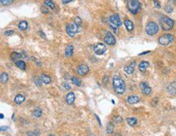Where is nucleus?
<instances>
[{
    "label": "nucleus",
    "mask_w": 176,
    "mask_h": 136,
    "mask_svg": "<svg viewBox=\"0 0 176 136\" xmlns=\"http://www.w3.org/2000/svg\"><path fill=\"white\" fill-rule=\"evenodd\" d=\"M113 87L118 95H122L125 92L126 85L123 79L119 75H115L113 78Z\"/></svg>",
    "instance_id": "nucleus-1"
},
{
    "label": "nucleus",
    "mask_w": 176,
    "mask_h": 136,
    "mask_svg": "<svg viewBox=\"0 0 176 136\" xmlns=\"http://www.w3.org/2000/svg\"><path fill=\"white\" fill-rule=\"evenodd\" d=\"M160 25L162 30L167 31L172 29V28L174 27V21L172 19H170V17L161 16V17L160 18Z\"/></svg>",
    "instance_id": "nucleus-2"
},
{
    "label": "nucleus",
    "mask_w": 176,
    "mask_h": 136,
    "mask_svg": "<svg viewBox=\"0 0 176 136\" xmlns=\"http://www.w3.org/2000/svg\"><path fill=\"white\" fill-rule=\"evenodd\" d=\"M109 20H110V26L113 29L114 32H115L117 33H118V28L122 25V21L120 20L119 16L118 14L112 15L111 16H110Z\"/></svg>",
    "instance_id": "nucleus-3"
},
{
    "label": "nucleus",
    "mask_w": 176,
    "mask_h": 136,
    "mask_svg": "<svg viewBox=\"0 0 176 136\" xmlns=\"http://www.w3.org/2000/svg\"><path fill=\"white\" fill-rule=\"evenodd\" d=\"M127 8L131 13L136 15L141 9V4L139 0H127Z\"/></svg>",
    "instance_id": "nucleus-4"
},
{
    "label": "nucleus",
    "mask_w": 176,
    "mask_h": 136,
    "mask_svg": "<svg viewBox=\"0 0 176 136\" xmlns=\"http://www.w3.org/2000/svg\"><path fill=\"white\" fill-rule=\"evenodd\" d=\"M159 30V27L156 23L153 21H151L147 24L145 27V32L149 36H153L156 33H157Z\"/></svg>",
    "instance_id": "nucleus-5"
},
{
    "label": "nucleus",
    "mask_w": 176,
    "mask_h": 136,
    "mask_svg": "<svg viewBox=\"0 0 176 136\" xmlns=\"http://www.w3.org/2000/svg\"><path fill=\"white\" fill-rule=\"evenodd\" d=\"M174 40V35L171 33H165L158 38V43L162 46H167Z\"/></svg>",
    "instance_id": "nucleus-6"
},
{
    "label": "nucleus",
    "mask_w": 176,
    "mask_h": 136,
    "mask_svg": "<svg viewBox=\"0 0 176 136\" xmlns=\"http://www.w3.org/2000/svg\"><path fill=\"white\" fill-rule=\"evenodd\" d=\"M66 30L67 33L69 36H71V38H73L75 36V34L78 33L79 31L80 30V27L78 26L75 22L74 23H70L68 24L66 27Z\"/></svg>",
    "instance_id": "nucleus-7"
},
{
    "label": "nucleus",
    "mask_w": 176,
    "mask_h": 136,
    "mask_svg": "<svg viewBox=\"0 0 176 136\" xmlns=\"http://www.w3.org/2000/svg\"><path fill=\"white\" fill-rule=\"evenodd\" d=\"M106 49H107V48H106V47L105 46V44L99 43L94 47V51L96 53V55H103L105 53V52L106 51Z\"/></svg>",
    "instance_id": "nucleus-8"
},
{
    "label": "nucleus",
    "mask_w": 176,
    "mask_h": 136,
    "mask_svg": "<svg viewBox=\"0 0 176 136\" xmlns=\"http://www.w3.org/2000/svg\"><path fill=\"white\" fill-rule=\"evenodd\" d=\"M104 42L106 44L112 46V45H115L116 43V39H115V36H114L111 33L107 32L106 33V36L104 38Z\"/></svg>",
    "instance_id": "nucleus-9"
},
{
    "label": "nucleus",
    "mask_w": 176,
    "mask_h": 136,
    "mask_svg": "<svg viewBox=\"0 0 176 136\" xmlns=\"http://www.w3.org/2000/svg\"><path fill=\"white\" fill-rule=\"evenodd\" d=\"M140 89H141V91L143 92L144 95H150V93L152 91V89H151V87L149 86V84H148L147 82H142L140 84Z\"/></svg>",
    "instance_id": "nucleus-10"
},
{
    "label": "nucleus",
    "mask_w": 176,
    "mask_h": 136,
    "mask_svg": "<svg viewBox=\"0 0 176 136\" xmlns=\"http://www.w3.org/2000/svg\"><path fill=\"white\" fill-rule=\"evenodd\" d=\"M89 68L88 65L86 64H80L78 66V69H77V72L79 75H81V76H84L86 75L89 73Z\"/></svg>",
    "instance_id": "nucleus-11"
},
{
    "label": "nucleus",
    "mask_w": 176,
    "mask_h": 136,
    "mask_svg": "<svg viewBox=\"0 0 176 136\" xmlns=\"http://www.w3.org/2000/svg\"><path fill=\"white\" fill-rule=\"evenodd\" d=\"M135 67H136V61H132L129 64H127L124 67V71L127 74H132L134 71H135Z\"/></svg>",
    "instance_id": "nucleus-12"
},
{
    "label": "nucleus",
    "mask_w": 176,
    "mask_h": 136,
    "mask_svg": "<svg viewBox=\"0 0 176 136\" xmlns=\"http://www.w3.org/2000/svg\"><path fill=\"white\" fill-rule=\"evenodd\" d=\"M149 61H146V60L141 61L140 63V64H139V70L141 73H144L147 70V69L149 68Z\"/></svg>",
    "instance_id": "nucleus-13"
},
{
    "label": "nucleus",
    "mask_w": 176,
    "mask_h": 136,
    "mask_svg": "<svg viewBox=\"0 0 176 136\" xmlns=\"http://www.w3.org/2000/svg\"><path fill=\"white\" fill-rule=\"evenodd\" d=\"M123 24H124V25H125L126 29H127V31H128V32H132V31L134 29V24L132 23V20L126 19L123 21Z\"/></svg>",
    "instance_id": "nucleus-14"
},
{
    "label": "nucleus",
    "mask_w": 176,
    "mask_h": 136,
    "mask_svg": "<svg viewBox=\"0 0 176 136\" xmlns=\"http://www.w3.org/2000/svg\"><path fill=\"white\" fill-rule=\"evenodd\" d=\"M75 94L73 92H69L66 96V101L69 105H71L75 101Z\"/></svg>",
    "instance_id": "nucleus-15"
},
{
    "label": "nucleus",
    "mask_w": 176,
    "mask_h": 136,
    "mask_svg": "<svg viewBox=\"0 0 176 136\" xmlns=\"http://www.w3.org/2000/svg\"><path fill=\"white\" fill-rule=\"evenodd\" d=\"M73 50L74 47L72 45H68L66 47V49H65V55H66V57H71L72 55H73Z\"/></svg>",
    "instance_id": "nucleus-16"
},
{
    "label": "nucleus",
    "mask_w": 176,
    "mask_h": 136,
    "mask_svg": "<svg viewBox=\"0 0 176 136\" xmlns=\"http://www.w3.org/2000/svg\"><path fill=\"white\" fill-rule=\"evenodd\" d=\"M168 92L170 94V95H176V82H174L170 83V85L167 87Z\"/></svg>",
    "instance_id": "nucleus-17"
},
{
    "label": "nucleus",
    "mask_w": 176,
    "mask_h": 136,
    "mask_svg": "<svg viewBox=\"0 0 176 136\" xmlns=\"http://www.w3.org/2000/svg\"><path fill=\"white\" fill-rule=\"evenodd\" d=\"M140 101V98L136 95H131L127 97V102L130 104H137Z\"/></svg>",
    "instance_id": "nucleus-18"
},
{
    "label": "nucleus",
    "mask_w": 176,
    "mask_h": 136,
    "mask_svg": "<svg viewBox=\"0 0 176 136\" xmlns=\"http://www.w3.org/2000/svg\"><path fill=\"white\" fill-rule=\"evenodd\" d=\"M22 57H23V55L21 53H18V52H12L11 54V59L14 62L18 61L20 59H21Z\"/></svg>",
    "instance_id": "nucleus-19"
},
{
    "label": "nucleus",
    "mask_w": 176,
    "mask_h": 136,
    "mask_svg": "<svg viewBox=\"0 0 176 136\" xmlns=\"http://www.w3.org/2000/svg\"><path fill=\"white\" fill-rule=\"evenodd\" d=\"M25 100V97L23 95H20V94L17 95L15 97V99H14V101H15V103L16 104H21Z\"/></svg>",
    "instance_id": "nucleus-20"
},
{
    "label": "nucleus",
    "mask_w": 176,
    "mask_h": 136,
    "mask_svg": "<svg viewBox=\"0 0 176 136\" xmlns=\"http://www.w3.org/2000/svg\"><path fill=\"white\" fill-rule=\"evenodd\" d=\"M41 81H42V82L44 83V84H50V83L51 82L50 77H49V76L46 75V74H41Z\"/></svg>",
    "instance_id": "nucleus-21"
},
{
    "label": "nucleus",
    "mask_w": 176,
    "mask_h": 136,
    "mask_svg": "<svg viewBox=\"0 0 176 136\" xmlns=\"http://www.w3.org/2000/svg\"><path fill=\"white\" fill-rule=\"evenodd\" d=\"M41 115H42V110H41L40 108H37L36 109H34L33 111V117L37 118V117H40Z\"/></svg>",
    "instance_id": "nucleus-22"
},
{
    "label": "nucleus",
    "mask_w": 176,
    "mask_h": 136,
    "mask_svg": "<svg viewBox=\"0 0 176 136\" xmlns=\"http://www.w3.org/2000/svg\"><path fill=\"white\" fill-rule=\"evenodd\" d=\"M127 122L130 126H135L137 123V120L135 117H129L127 119Z\"/></svg>",
    "instance_id": "nucleus-23"
},
{
    "label": "nucleus",
    "mask_w": 176,
    "mask_h": 136,
    "mask_svg": "<svg viewBox=\"0 0 176 136\" xmlns=\"http://www.w3.org/2000/svg\"><path fill=\"white\" fill-rule=\"evenodd\" d=\"M16 63V65L17 66L18 68H20V69H23V70H25V68H26V64L25 61L23 60H18L15 62Z\"/></svg>",
    "instance_id": "nucleus-24"
},
{
    "label": "nucleus",
    "mask_w": 176,
    "mask_h": 136,
    "mask_svg": "<svg viewBox=\"0 0 176 136\" xmlns=\"http://www.w3.org/2000/svg\"><path fill=\"white\" fill-rule=\"evenodd\" d=\"M18 26H19V29L20 30H25L28 28V22L26 21V20H22V21L20 22Z\"/></svg>",
    "instance_id": "nucleus-25"
},
{
    "label": "nucleus",
    "mask_w": 176,
    "mask_h": 136,
    "mask_svg": "<svg viewBox=\"0 0 176 136\" xmlns=\"http://www.w3.org/2000/svg\"><path fill=\"white\" fill-rule=\"evenodd\" d=\"M71 81L73 82V84H75L77 86H80L81 85V80L80 78H76V77H72L71 78Z\"/></svg>",
    "instance_id": "nucleus-26"
},
{
    "label": "nucleus",
    "mask_w": 176,
    "mask_h": 136,
    "mask_svg": "<svg viewBox=\"0 0 176 136\" xmlns=\"http://www.w3.org/2000/svg\"><path fill=\"white\" fill-rule=\"evenodd\" d=\"M0 81L2 83H5L8 81V74L7 73H3L1 74V78H0Z\"/></svg>",
    "instance_id": "nucleus-27"
},
{
    "label": "nucleus",
    "mask_w": 176,
    "mask_h": 136,
    "mask_svg": "<svg viewBox=\"0 0 176 136\" xmlns=\"http://www.w3.org/2000/svg\"><path fill=\"white\" fill-rule=\"evenodd\" d=\"M106 132H107V134H113V132H114V125L112 123H108L107 124V126H106Z\"/></svg>",
    "instance_id": "nucleus-28"
},
{
    "label": "nucleus",
    "mask_w": 176,
    "mask_h": 136,
    "mask_svg": "<svg viewBox=\"0 0 176 136\" xmlns=\"http://www.w3.org/2000/svg\"><path fill=\"white\" fill-rule=\"evenodd\" d=\"M45 4H46L47 7H49L51 9H54L55 6H54V3H53L52 0H45Z\"/></svg>",
    "instance_id": "nucleus-29"
},
{
    "label": "nucleus",
    "mask_w": 176,
    "mask_h": 136,
    "mask_svg": "<svg viewBox=\"0 0 176 136\" xmlns=\"http://www.w3.org/2000/svg\"><path fill=\"white\" fill-rule=\"evenodd\" d=\"M112 121L115 123H116V124H120V123L123 122V118L120 117V116H115V117H113Z\"/></svg>",
    "instance_id": "nucleus-30"
},
{
    "label": "nucleus",
    "mask_w": 176,
    "mask_h": 136,
    "mask_svg": "<svg viewBox=\"0 0 176 136\" xmlns=\"http://www.w3.org/2000/svg\"><path fill=\"white\" fill-rule=\"evenodd\" d=\"M1 1V3L3 5H5V6H8L10 5L11 3L14 1V0H0Z\"/></svg>",
    "instance_id": "nucleus-31"
},
{
    "label": "nucleus",
    "mask_w": 176,
    "mask_h": 136,
    "mask_svg": "<svg viewBox=\"0 0 176 136\" xmlns=\"http://www.w3.org/2000/svg\"><path fill=\"white\" fill-rule=\"evenodd\" d=\"M165 11L167 13H171L173 12V8H172L170 5H166L165 7Z\"/></svg>",
    "instance_id": "nucleus-32"
},
{
    "label": "nucleus",
    "mask_w": 176,
    "mask_h": 136,
    "mask_svg": "<svg viewBox=\"0 0 176 136\" xmlns=\"http://www.w3.org/2000/svg\"><path fill=\"white\" fill-rule=\"evenodd\" d=\"M34 83H35V84H36L37 86H41V83H42V81H41V78H34Z\"/></svg>",
    "instance_id": "nucleus-33"
},
{
    "label": "nucleus",
    "mask_w": 176,
    "mask_h": 136,
    "mask_svg": "<svg viewBox=\"0 0 176 136\" xmlns=\"http://www.w3.org/2000/svg\"><path fill=\"white\" fill-rule=\"evenodd\" d=\"M75 23L78 26H80L81 24H82V20H81L80 17H79V16L75 17Z\"/></svg>",
    "instance_id": "nucleus-34"
},
{
    "label": "nucleus",
    "mask_w": 176,
    "mask_h": 136,
    "mask_svg": "<svg viewBox=\"0 0 176 136\" xmlns=\"http://www.w3.org/2000/svg\"><path fill=\"white\" fill-rule=\"evenodd\" d=\"M63 88H64L65 90H70V89H71L70 84H69V83H67V82H65L63 83Z\"/></svg>",
    "instance_id": "nucleus-35"
},
{
    "label": "nucleus",
    "mask_w": 176,
    "mask_h": 136,
    "mask_svg": "<svg viewBox=\"0 0 176 136\" xmlns=\"http://www.w3.org/2000/svg\"><path fill=\"white\" fill-rule=\"evenodd\" d=\"M37 131H29L27 132V135L28 136H37L38 134H37Z\"/></svg>",
    "instance_id": "nucleus-36"
},
{
    "label": "nucleus",
    "mask_w": 176,
    "mask_h": 136,
    "mask_svg": "<svg viewBox=\"0 0 176 136\" xmlns=\"http://www.w3.org/2000/svg\"><path fill=\"white\" fill-rule=\"evenodd\" d=\"M41 12L45 13V14H46V13L49 12V10H48V8H46V7H45V6L41 7Z\"/></svg>",
    "instance_id": "nucleus-37"
},
{
    "label": "nucleus",
    "mask_w": 176,
    "mask_h": 136,
    "mask_svg": "<svg viewBox=\"0 0 176 136\" xmlns=\"http://www.w3.org/2000/svg\"><path fill=\"white\" fill-rule=\"evenodd\" d=\"M14 33V31L13 30H7L4 32V34L6 36H12V34Z\"/></svg>",
    "instance_id": "nucleus-38"
},
{
    "label": "nucleus",
    "mask_w": 176,
    "mask_h": 136,
    "mask_svg": "<svg viewBox=\"0 0 176 136\" xmlns=\"http://www.w3.org/2000/svg\"><path fill=\"white\" fill-rule=\"evenodd\" d=\"M153 3H154V6L156 7L157 8H161L160 3L158 2V0H153Z\"/></svg>",
    "instance_id": "nucleus-39"
},
{
    "label": "nucleus",
    "mask_w": 176,
    "mask_h": 136,
    "mask_svg": "<svg viewBox=\"0 0 176 136\" xmlns=\"http://www.w3.org/2000/svg\"><path fill=\"white\" fill-rule=\"evenodd\" d=\"M109 80V78L107 76H105V78H104V79H103V82H104V84L106 85V83H107V81Z\"/></svg>",
    "instance_id": "nucleus-40"
},
{
    "label": "nucleus",
    "mask_w": 176,
    "mask_h": 136,
    "mask_svg": "<svg viewBox=\"0 0 176 136\" xmlns=\"http://www.w3.org/2000/svg\"><path fill=\"white\" fill-rule=\"evenodd\" d=\"M72 0H62V3H63V4H67V3L71 2Z\"/></svg>",
    "instance_id": "nucleus-41"
},
{
    "label": "nucleus",
    "mask_w": 176,
    "mask_h": 136,
    "mask_svg": "<svg viewBox=\"0 0 176 136\" xmlns=\"http://www.w3.org/2000/svg\"><path fill=\"white\" fill-rule=\"evenodd\" d=\"M95 117H96V118H97V120H98V123H99V125H102V123H101V121H100V118L98 117V115H95Z\"/></svg>",
    "instance_id": "nucleus-42"
},
{
    "label": "nucleus",
    "mask_w": 176,
    "mask_h": 136,
    "mask_svg": "<svg viewBox=\"0 0 176 136\" xmlns=\"http://www.w3.org/2000/svg\"><path fill=\"white\" fill-rule=\"evenodd\" d=\"M150 53V51H144V52H142V53H140L139 54V55H146V54H149Z\"/></svg>",
    "instance_id": "nucleus-43"
},
{
    "label": "nucleus",
    "mask_w": 176,
    "mask_h": 136,
    "mask_svg": "<svg viewBox=\"0 0 176 136\" xmlns=\"http://www.w3.org/2000/svg\"><path fill=\"white\" fill-rule=\"evenodd\" d=\"M8 126H2L1 127V130L2 131H3V130H8Z\"/></svg>",
    "instance_id": "nucleus-44"
},
{
    "label": "nucleus",
    "mask_w": 176,
    "mask_h": 136,
    "mask_svg": "<svg viewBox=\"0 0 176 136\" xmlns=\"http://www.w3.org/2000/svg\"><path fill=\"white\" fill-rule=\"evenodd\" d=\"M3 117H4V116H3V113L0 114V118H1V119H3Z\"/></svg>",
    "instance_id": "nucleus-45"
},
{
    "label": "nucleus",
    "mask_w": 176,
    "mask_h": 136,
    "mask_svg": "<svg viewBox=\"0 0 176 136\" xmlns=\"http://www.w3.org/2000/svg\"><path fill=\"white\" fill-rule=\"evenodd\" d=\"M49 136H54V135H53V134H50V135H49Z\"/></svg>",
    "instance_id": "nucleus-46"
},
{
    "label": "nucleus",
    "mask_w": 176,
    "mask_h": 136,
    "mask_svg": "<svg viewBox=\"0 0 176 136\" xmlns=\"http://www.w3.org/2000/svg\"><path fill=\"white\" fill-rule=\"evenodd\" d=\"M175 3H176V0H175Z\"/></svg>",
    "instance_id": "nucleus-47"
}]
</instances>
